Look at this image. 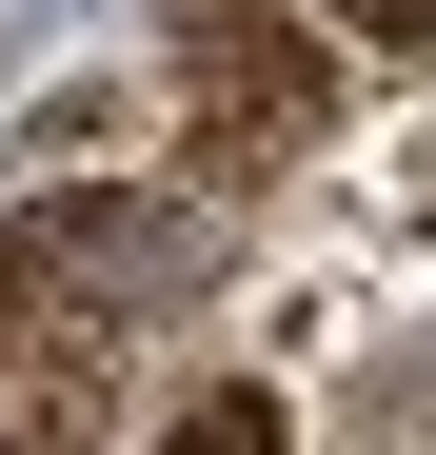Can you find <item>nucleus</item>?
<instances>
[{
    "instance_id": "obj_1",
    "label": "nucleus",
    "mask_w": 436,
    "mask_h": 455,
    "mask_svg": "<svg viewBox=\"0 0 436 455\" xmlns=\"http://www.w3.org/2000/svg\"><path fill=\"white\" fill-rule=\"evenodd\" d=\"M159 60H179V119L218 179H278L337 139V40L318 0H159Z\"/></svg>"
},
{
    "instance_id": "obj_2",
    "label": "nucleus",
    "mask_w": 436,
    "mask_h": 455,
    "mask_svg": "<svg viewBox=\"0 0 436 455\" xmlns=\"http://www.w3.org/2000/svg\"><path fill=\"white\" fill-rule=\"evenodd\" d=\"M0 258H20L60 317H100V337H119V317H159V297L218 277V218H179V198H40Z\"/></svg>"
},
{
    "instance_id": "obj_3",
    "label": "nucleus",
    "mask_w": 436,
    "mask_h": 455,
    "mask_svg": "<svg viewBox=\"0 0 436 455\" xmlns=\"http://www.w3.org/2000/svg\"><path fill=\"white\" fill-rule=\"evenodd\" d=\"M159 455H278V396H198V416H179Z\"/></svg>"
},
{
    "instance_id": "obj_4",
    "label": "nucleus",
    "mask_w": 436,
    "mask_h": 455,
    "mask_svg": "<svg viewBox=\"0 0 436 455\" xmlns=\"http://www.w3.org/2000/svg\"><path fill=\"white\" fill-rule=\"evenodd\" d=\"M337 20H357V40H436V0H337Z\"/></svg>"
}]
</instances>
